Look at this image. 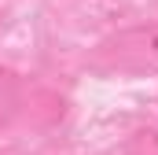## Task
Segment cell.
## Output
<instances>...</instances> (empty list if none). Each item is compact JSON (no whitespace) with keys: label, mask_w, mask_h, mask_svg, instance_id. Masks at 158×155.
Segmentation results:
<instances>
[{"label":"cell","mask_w":158,"mask_h":155,"mask_svg":"<svg viewBox=\"0 0 158 155\" xmlns=\"http://www.w3.org/2000/svg\"><path fill=\"white\" fill-rule=\"evenodd\" d=\"M96 63L118 74H158V22H140L99 41Z\"/></svg>","instance_id":"6da1fadb"},{"label":"cell","mask_w":158,"mask_h":155,"mask_svg":"<svg viewBox=\"0 0 158 155\" xmlns=\"http://www.w3.org/2000/svg\"><path fill=\"white\" fill-rule=\"evenodd\" d=\"M22 111V78L7 67H0V133Z\"/></svg>","instance_id":"7a4b0ae2"},{"label":"cell","mask_w":158,"mask_h":155,"mask_svg":"<svg viewBox=\"0 0 158 155\" xmlns=\"http://www.w3.org/2000/svg\"><path fill=\"white\" fill-rule=\"evenodd\" d=\"M121 155H158V129L155 126H140L129 133Z\"/></svg>","instance_id":"3957f363"}]
</instances>
